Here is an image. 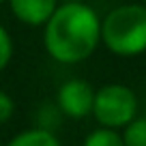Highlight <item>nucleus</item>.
I'll list each match as a JSON object with an SVG mask.
<instances>
[{"instance_id": "nucleus-9", "label": "nucleus", "mask_w": 146, "mask_h": 146, "mask_svg": "<svg viewBox=\"0 0 146 146\" xmlns=\"http://www.w3.org/2000/svg\"><path fill=\"white\" fill-rule=\"evenodd\" d=\"M11 56H13V41L9 32L0 26V71L11 62Z\"/></svg>"}, {"instance_id": "nucleus-12", "label": "nucleus", "mask_w": 146, "mask_h": 146, "mask_svg": "<svg viewBox=\"0 0 146 146\" xmlns=\"http://www.w3.org/2000/svg\"><path fill=\"white\" fill-rule=\"evenodd\" d=\"M2 2H5V0H0V5H2Z\"/></svg>"}, {"instance_id": "nucleus-13", "label": "nucleus", "mask_w": 146, "mask_h": 146, "mask_svg": "<svg viewBox=\"0 0 146 146\" xmlns=\"http://www.w3.org/2000/svg\"><path fill=\"white\" fill-rule=\"evenodd\" d=\"M144 2H146V0H144Z\"/></svg>"}, {"instance_id": "nucleus-1", "label": "nucleus", "mask_w": 146, "mask_h": 146, "mask_svg": "<svg viewBox=\"0 0 146 146\" xmlns=\"http://www.w3.org/2000/svg\"><path fill=\"white\" fill-rule=\"evenodd\" d=\"M45 50L58 62H82L101 41V22L84 2H64L56 7L45 22Z\"/></svg>"}, {"instance_id": "nucleus-6", "label": "nucleus", "mask_w": 146, "mask_h": 146, "mask_svg": "<svg viewBox=\"0 0 146 146\" xmlns=\"http://www.w3.org/2000/svg\"><path fill=\"white\" fill-rule=\"evenodd\" d=\"M7 146H60L58 137L50 131V129H28L22 131L19 135H15Z\"/></svg>"}, {"instance_id": "nucleus-11", "label": "nucleus", "mask_w": 146, "mask_h": 146, "mask_svg": "<svg viewBox=\"0 0 146 146\" xmlns=\"http://www.w3.org/2000/svg\"><path fill=\"white\" fill-rule=\"evenodd\" d=\"M64 2H82V0H64Z\"/></svg>"}, {"instance_id": "nucleus-10", "label": "nucleus", "mask_w": 146, "mask_h": 146, "mask_svg": "<svg viewBox=\"0 0 146 146\" xmlns=\"http://www.w3.org/2000/svg\"><path fill=\"white\" fill-rule=\"evenodd\" d=\"M13 110H15L13 99H11L5 90H0V123H7V120L13 116Z\"/></svg>"}, {"instance_id": "nucleus-5", "label": "nucleus", "mask_w": 146, "mask_h": 146, "mask_svg": "<svg viewBox=\"0 0 146 146\" xmlns=\"http://www.w3.org/2000/svg\"><path fill=\"white\" fill-rule=\"evenodd\" d=\"M11 11L28 26H41L56 11V0H9Z\"/></svg>"}, {"instance_id": "nucleus-3", "label": "nucleus", "mask_w": 146, "mask_h": 146, "mask_svg": "<svg viewBox=\"0 0 146 146\" xmlns=\"http://www.w3.org/2000/svg\"><path fill=\"white\" fill-rule=\"evenodd\" d=\"M137 112V99L131 88L123 84H108L95 92V103H92V114L101 127L118 129L125 127L135 118Z\"/></svg>"}, {"instance_id": "nucleus-14", "label": "nucleus", "mask_w": 146, "mask_h": 146, "mask_svg": "<svg viewBox=\"0 0 146 146\" xmlns=\"http://www.w3.org/2000/svg\"><path fill=\"white\" fill-rule=\"evenodd\" d=\"M0 146H2V144H0Z\"/></svg>"}, {"instance_id": "nucleus-7", "label": "nucleus", "mask_w": 146, "mask_h": 146, "mask_svg": "<svg viewBox=\"0 0 146 146\" xmlns=\"http://www.w3.org/2000/svg\"><path fill=\"white\" fill-rule=\"evenodd\" d=\"M84 146H125V142H123V135L116 129L101 127L97 131L88 133L86 140H84Z\"/></svg>"}, {"instance_id": "nucleus-4", "label": "nucleus", "mask_w": 146, "mask_h": 146, "mask_svg": "<svg viewBox=\"0 0 146 146\" xmlns=\"http://www.w3.org/2000/svg\"><path fill=\"white\" fill-rule=\"evenodd\" d=\"M92 103H95V90L84 80H69L58 88V108L69 118H84L92 114Z\"/></svg>"}, {"instance_id": "nucleus-2", "label": "nucleus", "mask_w": 146, "mask_h": 146, "mask_svg": "<svg viewBox=\"0 0 146 146\" xmlns=\"http://www.w3.org/2000/svg\"><path fill=\"white\" fill-rule=\"evenodd\" d=\"M101 41L118 56H135L146 50V5H123L101 22Z\"/></svg>"}, {"instance_id": "nucleus-8", "label": "nucleus", "mask_w": 146, "mask_h": 146, "mask_svg": "<svg viewBox=\"0 0 146 146\" xmlns=\"http://www.w3.org/2000/svg\"><path fill=\"white\" fill-rule=\"evenodd\" d=\"M125 146H146V118H133L125 125Z\"/></svg>"}]
</instances>
